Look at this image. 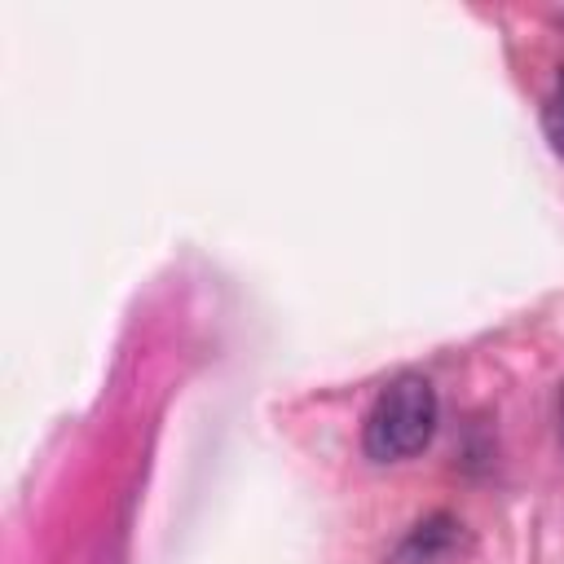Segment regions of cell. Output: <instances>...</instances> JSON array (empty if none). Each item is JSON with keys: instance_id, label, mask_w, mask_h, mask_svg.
<instances>
[{"instance_id": "3957f363", "label": "cell", "mask_w": 564, "mask_h": 564, "mask_svg": "<svg viewBox=\"0 0 564 564\" xmlns=\"http://www.w3.org/2000/svg\"><path fill=\"white\" fill-rule=\"evenodd\" d=\"M542 132H546L551 150L564 159V70H560V79H555L551 97L542 101Z\"/></svg>"}, {"instance_id": "7a4b0ae2", "label": "cell", "mask_w": 564, "mask_h": 564, "mask_svg": "<svg viewBox=\"0 0 564 564\" xmlns=\"http://www.w3.org/2000/svg\"><path fill=\"white\" fill-rule=\"evenodd\" d=\"M463 524L454 520V516H445V511H436V516H427V520H419L405 538H401V546H397V555H392V564H441L454 546H458V533Z\"/></svg>"}, {"instance_id": "277c9868", "label": "cell", "mask_w": 564, "mask_h": 564, "mask_svg": "<svg viewBox=\"0 0 564 564\" xmlns=\"http://www.w3.org/2000/svg\"><path fill=\"white\" fill-rule=\"evenodd\" d=\"M555 423H560V441H564V383L555 392Z\"/></svg>"}, {"instance_id": "6da1fadb", "label": "cell", "mask_w": 564, "mask_h": 564, "mask_svg": "<svg viewBox=\"0 0 564 564\" xmlns=\"http://www.w3.org/2000/svg\"><path fill=\"white\" fill-rule=\"evenodd\" d=\"M436 388L423 375H397L379 388L361 419V449L370 463H401L427 449L436 432Z\"/></svg>"}]
</instances>
